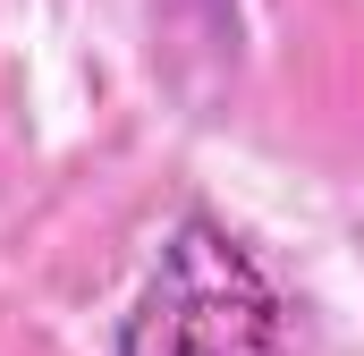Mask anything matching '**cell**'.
Instances as JSON below:
<instances>
[{
  "instance_id": "6da1fadb",
  "label": "cell",
  "mask_w": 364,
  "mask_h": 356,
  "mask_svg": "<svg viewBox=\"0 0 364 356\" xmlns=\"http://www.w3.org/2000/svg\"><path fill=\"white\" fill-rule=\"evenodd\" d=\"M119 356H279V288L212 212H186L119 331Z\"/></svg>"
}]
</instances>
